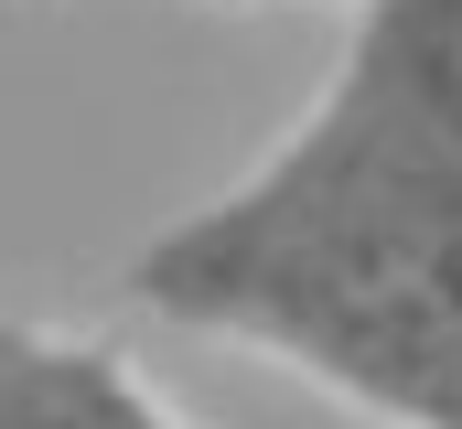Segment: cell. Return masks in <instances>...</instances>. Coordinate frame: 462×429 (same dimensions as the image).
I'll list each match as a JSON object with an SVG mask.
<instances>
[{
    "instance_id": "cell-1",
    "label": "cell",
    "mask_w": 462,
    "mask_h": 429,
    "mask_svg": "<svg viewBox=\"0 0 462 429\" xmlns=\"http://www.w3.org/2000/svg\"><path fill=\"white\" fill-rule=\"evenodd\" d=\"M140 290L269 333L398 419H462V0H376L280 172L162 236Z\"/></svg>"
}]
</instances>
